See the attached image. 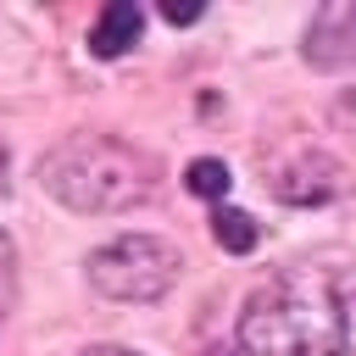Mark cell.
<instances>
[{
  "mask_svg": "<svg viewBox=\"0 0 356 356\" xmlns=\"http://www.w3.org/2000/svg\"><path fill=\"white\" fill-rule=\"evenodd\" d=\"M234 345L245 356H317L345 345V295L323 267H289L250 289Z\"/></svg>",
  "mask_w": 356,
  "mask_h": 356,
  "instance_id": "6da1fadb",
  "label": "cell"
},
{
  "mask_svg": "<svg viewBox=\"0 0 356 356\" xmlns=\"http://www.w3.org/2000/svg\"><path fill=\"white\" fill-rule=\"evenodd\" d=\"M33 178L50 200H61L78 217H117L156 195L161 167L150 150H139L117 134H72L39 156Z\"/></svg>",
  "mask_w": 356,
  "mask_h": 356,
  "instance_id": "7a4b0ae2",
  "label": "cell"
},
{
  "mask_svg": "<svg viewBox=\"0 0 356 356\" xmlns=\"http://www.w3.org/2000/svg\"><path fill=\"white\" fill-rule=\"evenodd\" d=\"M83 267H89V289L95 295H106L117 306H150L178 284L184 256L161 234H117L100 250H89Z\"/></svg>",
  "mask_w": 356,
  "mask_h": 356,
  "instance_id": "3957f363",
  "label": "cell"
},
{
  "mask_svg": "<svg viewBox=\"0 0 356 356\" xmlns=\"http://www.w3.org/2000/svg\"><path fill=\"white\" fill-rule=\"evenodd\" d=\"M300 56L312 72L356 67V0H323L300 28Z\"/></svg>",
  "mask_w": 356,
  "mask_h": 356,
  "instance_id": "277c9868",
  "label": "cell"
},
{
  "mask_svg": "<svg viewBox=\"0 0 356 356\" xmlns=\"http://www.w3.org/2000/svg\"><path fill=\"white\" fill-rule=\"evenodd\" d=\"M273 195L284 206H328L345 195V167L328 150H295L273 167Z\"/></svg>",
  "mask_w": 356,
  "mask_h": 356,
  "instance_id": "5b68a950",
  "label": "cell"
},
{
  "mask_svg": "<svg viewBox=\"0 0 356 356\" xmlns=\"http://www.w3.org/2000/svg\"><path fill=\"white\" fill-rule=\"evenodd\" d=\"M139 33H145V6L139 0H111V6H100L95 28H89V56L117 61L139 44Z\"/></svg>",
  "mask_w": 356,
  "mask_h": 356,
  "instance_id": "8992f818",
  "label": "cell"
},
{
  "mask_svg": "<svg viewBox=\"0 0 356 356\" xmlns=\"http://www.w3.org/2000/svg\"><path fill=\"white\" fill-rule=\"evenodd\" d=\"M211 239H217L228 256H250L256 239H261V228H256L250 211H239V206H217V211H211Z\"/></svg>",
  "mask_w": 356,
  "mask_h": 356,
  "instance_id": "52a82bcc",
  "label": "cell"
},
{
  "mask_svg": "<svg viewBox=\"0 0 356 356\" xmlns=\"http://www.w3.org/2000/svg\"><path fill=\"white\" fill-rule=\"evenodd\" d=\"M184 189L189 195H200V200H228V189H234V172H228V161L222 156H195L189 167H184Z\"/></svg>",
  "mask_w": 356,
  "mask_h": 356,
  "instance_id": "ba28073f",
  "label": "cell"
},
{
  "mask_svg": "<svg viewBox=\"0 0 356 356\" xmlns=\"http://www.w3.org/2000/svg\"><path fill=\"white\" fill-rule=\"evenodd\" d=\"M11 300H17V245L0 228V312H11Z\"/></svg>",
  "mask_w": 356,
  "mask_h": 356,
  "instance_id": "9c48e42d",
  "label": "cell"
},
{
  "mask_svg": "<svg viewBox=\"0 0 356 356\" xmlns=\"http://www.w3.org/2000/svg\"><path fill=\"white\" fill-rule=\"evenodd\" d=\"M161 17H167L172 28H189V22H200V17H206V6H178V0H167V6H161Z\"/></svg>",
  "mask_w": 356,
  "mask_h": 356,
  "instance_id": "30bf717a",
  "label": "cell"
},
{
  "mask_svg": "<svg viewBox=\"0 0 356 356\" xmlns=\"http://www.w3.org/2000/svg\"><path fill=\"white\" fill-rule=\"evenodd\" d=\"M78 356H145V350H134V345H83Z\"/></svg>",
  "mask_w": 356,
  "mask_h": 356,
  "instance_id": "8fae6325",
  "label": "cell"
},
{
  "mask_svg": "<svg viewBox=\"0 0 356 356\" xmlns=\"http://www.w3.org/2000/svg\"><path fill=\"white\" fill-rule=\"evenodd\" d=\"M317 356H356L350 345H334V350H317Z\"/></svg>",
  "mask_w": 356,
  "mask_h": 356,
  "instance_id": "7c38bea8",
  "label": "cell"
},
{
  "mask_svg": "<svg viewBox=\"0 0 356 356\" xmlns=\"http://www.w3.org/2000/svg\"><path fill=\"white\" fill-rule=\"evenodd\" d=\"M211 356H245V350H239V345H228V350H222V345H217V350H211Z\"/></svg>",
  "mask_w": 356,
  "mask_h": 356,
  "instance_id": "4fadbf2b",
  "label": "cell"
}]
</instances>
